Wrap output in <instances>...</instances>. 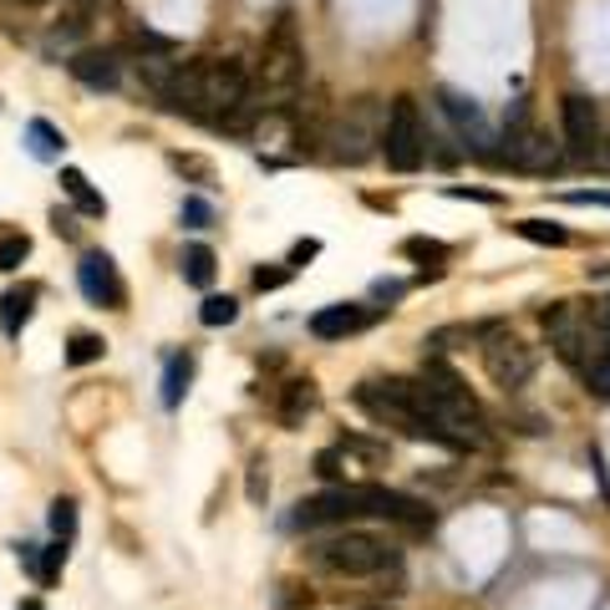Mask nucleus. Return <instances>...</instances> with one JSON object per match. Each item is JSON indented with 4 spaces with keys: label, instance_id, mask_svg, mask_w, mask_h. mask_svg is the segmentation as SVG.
Instances as JSON below:
<instances>
[{
    "label": "nucleus",
    "instance_id": "15",
    "mask_svg": "<svg viewBox=\"0 0 610 610\" xmlns=\"http://www.w3.org/2000/svg\"><path fill=\"white\" fill-rule=\"evenodd\" d=\"M36 315V285H21V290H5L0 296V331L5 336H21Z\"/></svg>",
    "mask_w": 610,
    "mask_h": 610
},
{
    "label": "nucleus",
    "instance_id": "32",
    "mask_svg": "<svg viewBox=\"0 0 610 610\" xmlns=\"http://www.w3.org/2000/svg\"><path fill=\"white\" fill-rule=\"evenodd\" d=\"M179 219L189 224V229H208L214 224V208H208V199H183V208H179Z\"/></svg>",
    "mask_w": 610,
    "mask_h": 610
},
{
    "label": "nucleus",
    "instance_id": "18",
    "mask_svg": "<svg viewBox=\"0 0 610 610\" xmlns=\"http://www.w3.org/2000/svg\"><path fill=\"white\" fill-rule=\"evenodd\" d=\"M179 270H183V280L194 285V290H208V285H214L219 260H214V250H208V244H189V250H183V260H179Z\"/></svg>",
    "mask_w": 610,
    "mask_h": 610
},
{
    "label": "nucleus",
    "instance_id": "19",
    "mask_svg": "<svg viewBox=\"0 0 610 610\" xmlns=\"http://www.w3.org/2000/svg\"><path fill=\"white\" fill-rule=\"evenodd\" d=\"M514 235L529 239V244H550V250H560V244H570V229L554 219H519L514 224Z\"/></svg>",
    "mask_w": 610,
    "mask_h": 610
},
{
    "label": "nucleus",
    "instance_id": "5",
    "mask_svg": "<svg viewBox=\"0 0 610 610\" xmlns=\"http://www.w3.org/2000/svg\"><path fill=\"white\" fill-rule=\"evenodd\" d=\"M300 76H306V51H300L296 21L280 15L265 36V51H260V87L265 92H296Z\"/></svg>",
    "mask_w": 610,
    "mask_h": 610
},
{
    "label": "nucleus",
    "instance_id": "13",
    "mask_svg": "<svg viewBox=\"0 0 610 610\" xmlns=\"http://www.w3.org/2000/svg\"><path fill=\"white\" fill-rule=\"evenodd\" d=\"M367 321H372V311H361V306H326V311L311 315V336H321V342H342V336L361 331Z\"/></svg>",
    "mask_w": 610,
    "mask_h": 610
},
{
    "label": "nucleus",
    "instance_id": "37",
    "mask_svg": "<svg viewBox=\"0 0 610 610\" xmlns=\"http://www.w3.org/2000/svg\"><path fill=\"white\" fill-rule=\"evenodd\" d=\"M447 199H474V204H499V194H489V189H463V183H453V189H447Z\"/></svg>",
    "mask_w": 610,
    "mask_h": 610
},
{
    "label": "nucleus",
    "instance_id": "34",
    "mask_svg": "<svg viewBox=\"0 0 610 610\" xmlns=\"http://www.w3.org/2000/svg\"><path fill=\"white\" fill-rule=\"evenodd\" d=\"M168 164L179 168V174H194L199 183H208V164H204V158H194V153H174V158H168Z\"/></svg>",
    "mask_w": 610,
    "mask_h": 610
},
{
    "label": "nucleus",
    "instance_id": "35",
    "mask_svg": "<svg viewBox=\"0 0 610 610\" xmlns=\"http://www.w3.org/2000/svg\"><path fill=\"white\" fill-rule=\"evenodd\" d=\"M565 204H606L610 208V194H606V189H570Z\"/></svg>",
    "mask_w": 610,
    "mask_h": 610
},
{
    "label": "nucleus",
    "instance_id": "8",
    "mask_svg": "<svg viewBox=\"0 0 610 610\" xmlns=\"http://www.w3.org/2000/svg\"><path fill=\"white\" fill-rule=\"evenodd\" d=\"M483 372H489L493 387L519 392L529 376H535V351L519 342V336H504V331H489V346H483Z\"/></svg>",
    "mask_w": 610,
    "mask_h": 610
},
{
    "label": "nucleus",
    "instance_id": "16",
    "mask_svg": "<svg viewBox=\"0 0 610 610\" xmlns=\"http://www.w3.org/2000/svg\"><path fill=\"white\" fill-rule=\"evenodd\" d=\"M61 194L72 199V204L82 208L87 219H103V214H107V199L92 189V179L82 174V168H61Z\"/></svg>",
    "mask_w": 610,
    "mask_h": 610
},
{
    "label": "nucleus",
    "instance_id": "17",
    "mask_svg": "<svg viewBox=\"0 0 610 610\" xmlns=\"http://www.w3.org/2000/svg\"><path fill=\"white\" fill-rule=\"evenodd\" d=\"M26 148H31V158H41V164H57L61 148H67V137H61L46 118H31V122H26Z\"/></svg>",
    "mask_w": 610,
    "mask_h": 610
},
{
    "label": "nucleus",
    "instance_id": "28",
    "mask_svg": "<svg viewBox=\"0 0 610 610\" xmlns=\"http://www.w3.org/2000/svg\"><path fill=\"white\" fill-rule=\"evenodd\" d=\"M46 519H51V535H57V539H72L76 535V504H72V499H51V514H46Z\"/></svg>",
    "mask_w": 610,
    "mask_h": 610
},
{
    "label": "nucleus",
    "instance_id": "25",
    "mask_svg": "<svg viewBox=\"0 0 610 610\" xmlns=\"http://www.w3.org/2000/svg\"><path fill=\"white\" fill-rule=\"evenodd\" d=\"M244 493H250L254 509H265V499H270V463L260 458V453H254L250 468H244Z\"/></svg>",
    "mask_w": 610,
    "mask_h": 610
},
{
    "label": "nucleus",
    "instance_id": "33",
    "mask_svg": "<svg viewBox=\"0 0 610 610\" xmlns=\"http://www.w3.org/2000/svg\"><path fill=\"white\" fill-rule=\"evenodd\" d=\"M290 275H296L290 265H260V270H254V290H280Z\"/></svg>",
    "mask_w": 610,
    "mask_h": 610
},
{
    "label": "nucleus",
    "instance_id": "29",
    "mask_svg": "<svg viewBox=\"0 0 610 610\" xmlns=\"http://www.w3.org/2000/svg\"><path fill=\"white\" fill-rule=\"evenodd\" d=\"M346 468H351V463H346L342 447H326V453H315V474L326 478V483H346Z\"/></svg>",
    "mask_w": 610,
    "mask_h": 610
},
{
    "label": "nucleus",
    "instance_id": "27",
    "mask_svg": "<svg viewBox=\"0 0 610 610\" xmlns=\"http://www.w3.org/2000/svg\"><path fill=\"white\" fill-rule=\"evenodd\" d=\"M61 570H67V539H57L46 554H36V581L41 585H57Z\"/></svg>",
    "mask_w": 610,
    "mask_h": 610
},
{
    "label": "nucleus",
    "instance_id": "2",
    "mask_svg": "<svg viewBox=\"0 0 610 610\" xmlns=\"http://www.w3.org/2000/svg\"><path fill=\"white\" fill-rule=\"evenodd\" d=\"M311 565L326 570V575H346V581H367V575H382V570H397V550L376 535H331L321 545H311Z\"/></svg>",
    "mask_w": 610,
    "mask_h": 610
},
{
    "label": "nucleus",
    "instance_id": "30",
    "mask_svg": "<svg viewBox=\"0 0 610 610\" xmlns=\"http://www.w3.org/2000/svg\"><path fill=\"white\" fill-rule=\"evenodd\" d=\"M336 447H342V453H357V458H367V463H387V443H372V438H357V432H346Z\"/></svg>",
    "mask_w": 610,
    "mask_h": 610
},
{
    "label": "nucleus",
    "instance_id": "1",
    "mask_svg": "<svg viewBox=\"0 0 610 610\" xmlns=\"http://www.w3.org/2000/svg\"><path fill=\"white\" fill-rule=\"evenodd\" d=\"M351 519H387V524H407V529H432V509L422 499L382 489V483H336L331 493L300 499L296 514H290V529H331V524H351Z\"/></svg>",
    "mask_w": 610,
    "mask_h": 610
},
{
    "label": "nucleus",
    "instance_id": "38",
    "mask_svg": "<svg viewBox=\"0 0 610 610\" xmlns=\"http://www.w3.org/2000/svg\"><path fill=\"white\" fill-rule=\"evenodd\" d=\"M51 229H57L61 239H76V214H61V208H51Z\"/></svg>",
    "mask_w": 610,
    "mask_h": 610
},
{
    "label": "nucleus",
    "instance_id": "20",
    "mask_svg": "<svg viewBox=\"0 0 610 610\" xmlns=\"http://www.w3.org/2000/svg\"><path fill=\"white\" fill-rule=\"evenodd\" d=\"M122 51L128 57H179V41H168V36H158V31H133L128 41H122Z\"/></svg>",
    "mask_w": 610,
    "mask_h": 610
},
{
    "label": "nucleus",
    "instance_id": "23",
    "mask_svg": "<svg viewBox=\"0 0 610 610\" xmlns=\"http://www.w3.org/2000/svg\"><path fill=\"white\" fill-rule=\"evenodd\" d=\"M103 351H107V342L92 336V331H76L72 342H67V361L72 367H92V361H103Z\"/></svg>",
    "mask_w": 610,
    "mask_h": 610
},
{
    "label": "nucleus",
    "instance_id": "36",
    "mask_svg": "<svg viewBox=\"0 0 610 610\" xmlns=\"http://www.w3.org/2000/svg\"><path fill=\"white\" fill-rule=\"evenodd\" d=\"M315 254H321V239H300L296 250H290V270H300L306 260H315Z\"/></svg>",
    "mask_w": 610,
    "mask_h": 610
},
{
    "label": "nucleus",
    "instance_id": "4",
    "mask_svg": "<svg viewBox=\"0 0 610 610\" xmlns=\"http://www.w3.org/2000/svg\"><path fill=\"white\" fill-rule=\"evenodd\" d=\"M499 164L524 168V174H550V168L560 164V148H554L539 128H529V103H509V112H504V153H499Z\"/></svg>",
    "mask_w": 610,
    "mask_h": 610
},
{
    "label": "nucleus",
    "instance_id": "6",
    "mask_svg": "<svg viewBox=\"0 0 610 610\" xmlns=\"http://www.w3.org/2000/svg\"><path fill=\"white\" fill-rule=\"evenodd\" d=\"M560 122H565V153L570 158H575V164H596L600 133H606V118H600L596 97L565 92V97H560Z\"/></svg>",
    "mask_w": 610,
    "mask_h": 610
},
{
    "label": "nucleus",
    "instance_id": "3",
    "mask_svg": "<svg viewBox=\"0 0 610 610\" xmlns=\"http://www.w3.org/2000/svg\"><path fill=\"white\" fill-rule=\"evenodd\" d=\"M382 158L397 174H417L428 164V128H422L412 97H392L387 118H382Z\"/></svg>",
    "mask_w": 610,
    "mask_h": 610
},
{
    "label": "nucleus",
    "instance_id": "9",
    "mask_svg": "<svg viewBox=\"0 0 610 610\" xmlns=\"http://www.w3.org/2000/svg\"><path fill=\"white\" fill-rule=\"evenodd\" d=\"M367 118H372V97L351 103V112H346L336 128H326V143H336L331 158H342V164H367V158H372V143H382V133H372Z\"/></svg>",
    "mask_w": 610,
    "mask_h": 610
},
{
    "label": "nucleus",
    "instance_id": "39",
    "mask_svg": "<svg viewBox=\"0 0 610 610\" xmlns=\"http://www.w3.org/2000/svg\"><path fill=\"white\" fill-rule=\"evenodd\" d=\"M596 164L610 168V122H606V133H600V153H596Z\"/></svg>",
    "mask_w": 610,
    "mask_h": 610
},
{
    "label": "nucleus",
    "instance_id": "10",
    "mask_svg": "<svg viewBox=\"0 0 610 610\" xmlns=\"http://www.w3.org/2000/svg\"><path fill=\"white\" fill-rule=\"evenodd\" d=\"M76 280H82V296H87L92 306H107V311H122V306H128V285H122L118 265H112V254H103V250L82 254Z\"/></svg>",
    "mask_w": 610,
    "mask_h": 610
},
{
    "label": "nucleus",
    "instance_id": "31",
    "mask_svg": "<svg viewBox=\"0 0 610 610\" xmlns=\"http://www.w3.org/2000/svg\"><path fill=\"white\" fill-rule=\"evenodd\" d=\"M453 342H474V331L468 326H443V331H432L422 346H428L432 357H443V351H453Z\"/></svg>",
    "mask_w": 610,
    "mask_h": 610
},
{
    "label": "nucleus",
    "instance_id": "21",
    "mask_svg": "<svg viewBox=\"0 0 610 610\" xmlns=\"http://www.w3.org/2000/svg\"><path fill=\"white\" fill-rule=\"evenodd\" d=\"M189 376H194V361H189V357H168V372H164V407H168V412L183 403Z\"/></svg>",
    "mask_w": 610,
    "mask_h": 610
},
{
    "label": "nucleus",
    "instance_id": "41",
    "mask_svg": "<svg viewBox=\"0 0 610 610\" xmlns=\"http://www.w3.org/2000/svg\"><path fill=\"white\" fill-rule=\"evenodd\" d=\"M26 5H46V0H26Z\"/></svg>",
    "mask_w": 610,
    "mask_h": 610
},
{
    "label": "nucleus",
    "instance_id": "26",
    "mask_svg": "<svg viewBox=\"0 0 610 610\" xmlns=\"http://www.w3.org/2000/svg\"><path fill=\"white\" fill-rule=\"evenodd\" d=\"M403 254H407V260H422V265H428V260H432V265H443V260H447V244H443V239L412 235V239H403Z\"/></svg>",
    "mask_w": 610,
    "mask_h": 610
},
{
    "label": "nucleus",
    "instance_id": "22",
    "mask_svg": "<svg viewBox=\"0 0 610 610\" xmlns=\"http://www.w3.org/2000/svg\"><path fill=\"white\" fill-rule=\"evenodd\" d=\"M31 254V235L15 224H0V270H21V260Z\"/></svg>",
    "mask_w": 610,
    "mask_h": 610
},
{
    "label": "nucleus",
    "instance_id": "14",
    "mask_svg": "<svg viewBox=\"0 0 610 610\" xmlns=\"http://www.w3.org/2000/svg\"><path fill=\"white\" fill-rule=\"evenodd\" d=\"M315 407H321V392H315L311 376L285 382V392H280V422H285V428H300V422H306Z\"/></svg>",
    "mask_w": 610,
    "mask_h": 610
},
{
    "label": "nucleus",
    "instance_id": "11",
    "mask_svg": "<svg viewBox=\"0 0 610 610\" xmlns=\"http://www.w3.org/2000/svg\"><path fill=\"white\" fill-rule=\"evenodd\" d=\"M67 72L92 92H112L122 82V61H118V51H107V46L103 51L87 46V51H72V57H67Z\"/></svg>",
    "mask_w": 610,
    "mask_h": 610
},
{
    "label": "nucleus",
    "instance_id": "7",
    "mask_svg": "<svg viewBox=\"0 0 610 610\" xmlns=\"http://www.w3.org/2000/svg\"><path fill=\"white\" fill-rule=\"evenodd\" d=\"M199 72H204L208 128H214V118H219V112H229V107L260 97V92H254V82H250V72H244V61H235V57H204V61H199Z\"/></svg>",
    "mask_w": 610,
    "mask_h": 610
},
{
    "label": "nucleus",
    "instance_id": "24",
    "mask_svg": "<svg viewBox=\"0 0 610 610\" xmlns=\"http://www.w3.org/2000/svg\"><path fill=\"white\" fill-rule=\"evenodd\" d=\"M199 321H204V326H235V321H239V300L235 296H208L204 306H199Z\"/></svg>",
    "mask_w": 610,
    "mask_h": 610
},
{
    "label": "nucleus",
    "instance_id": "40",
    "mask_svg": "<svg viewBox=\"0 0 610 610\" xmlns=\"http://www.w3.org/2000/svg\"><path fill=\"white\" fill-rule=\"evenodd\" d=\"M15 610H41V606H36V600H26V606H15Z\"/></svg>",
    "mask_w": 610,
    "mask_h": 610
},
{
    "label": "nucleus",
    "instance_id": "12",
    "mask_svg": "<svg viewBox=\"0 0 610 610\" xmlns=\"http://www.w3.org/2000/svg\"><path fill=\"white\" fill-rule=\"evenodd\" d=\"M443 112H447V122L458 128L463 153H483V158H489L493 133H489V122H483V112H478L468 97H458V92H443Z\"/></svg>",
    "mask_w": 610,
    "mask_h": 610
}]
</instances>
